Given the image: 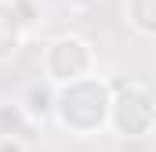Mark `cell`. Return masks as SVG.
Wrapping results in <instances>:
<instances>
[{"mask_svg": "<svg viewBox=\"0 0 156 152\" xmlns=\"http://www.w3.org/2000/svg\"><path fill=\"white\" fill-rule=\"evenodd\" d=\"M22 134V141H29L33 134H29V127H26V116H22V109L18 105H4L0 109V134L7 138V134Z\"/></svg>", "mask_w": 156, "mask_h": 152, "instance_id": "obj_1", "label": "cell"}, {"mask_svg": "<svg viewBox=\"0 0 156 152\" xmlns=\"http://www.w3.org/2000/svg\"><path fill=\"white\" fill-rule=\"evenodd\" d=\"M29 102H33V105H29V112H47V109H51V105H47L51 98H47V94H44L40 87H33V94H29Z\"/></svg>", "mask_w": 156, "mask_h": 152, "instance_id": "obj_2", "label": "cell"}, {"mask_svg": "<svg viewBox=\"0 0 156 152\" xmlns=\"http://www.w3.org/2000/svg\"><path fill=\"white\" fill-rule=\"evenodd\" d=\"M0 152H26V141H0Z\"/></svg>", "mask_w": 156, "mask_h": 152, "instance_id": "obj_3", "label": "cell"}]
</instances>
